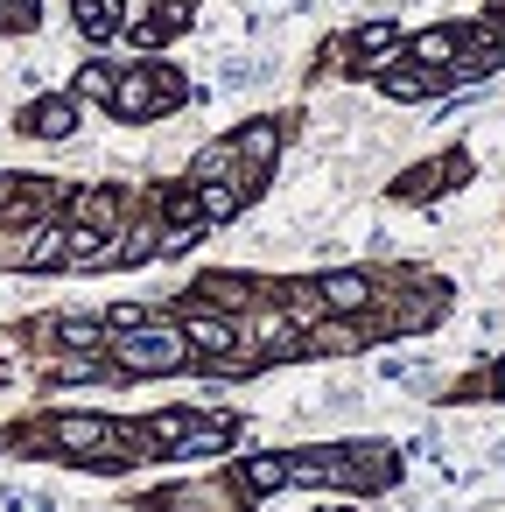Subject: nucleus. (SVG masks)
Segmentation results:
<instances>
[{"label":"nucleus","instance_id":"f257e3e1","mask_svg":"<svg viewBox=\"0 0 505 512\" xmlns=\"http://www.w3.org/2000/svg\"><path fill=\"white\" fill-rule=\"evenodd\" d=\"M176 99H183V78L169 64H141V71H127L113 85V120H148V113H162Z\"/></svg>","mask_w":505,"mask_h":512},{"label":"nucleus","instance_id":"f03ea898","mask_svg":"<svg viewBox=\"0 0 505 512\" xmlns=\"http://www.w3.org/2000/svg\"><path fill=\"white\" fill-rule=\"evenodd\" d=\"M113 358H120V372H183L190 337H183V323L176 330H127V337H113Z\"/></svg>","mask_w":505,"mask_h":512},{"label":"nucleus","instance_id":"7ed1b4c3","mask_svg":"<svg viewBox=\"0 0 505 512\" xmlns=\"http://www.w3.org/2000/svg\"><path fill=\"white\" fill-rule=\"evenodd\" d=\"M463 169H470L463 155H442V162H421V169H414L407 183H393V197H407V204H414V197H435V190H449V183H463Z\"/></svg>","mask_w":505,"mask_h":512},{"label":"nucleus","instance_id":"20e7f679","mask_svg":"<svg viewBox=\"0 0 505 512\" xmlns=\"http://www.w3.org/2000/svg\"><path fill=\"white\" fill-rule=\"evenodd\" d=\"M78 127V106L71 99H36L29 113H22V134H36V141H64Z\"/></svg>","mask_w":505,"mask_h":512},{"label":"nucleus","instance_id":"39448f33","mask_svg":"<svg viewBox=\"0 0 505 512\" xmlns=\"http://www.w3.org/2000/svg\"><path fill=\"white\" fill-rule=\"evenodd\" d=\"M316 295H323V309L358 316V309L372 302V281H365V274H323V281H316Z\"/></svg>","mask_w":505,"mask_h":512},{"label":"nucleus","instance_id":"423d86ee","mask_svg":"<svg viewBox=\"0 0 505 512\" xmlns=\"http://www.w3.org/2000/svg\"><path fill=\"white\" fill-rule=\"evenodd\" d=\"M183 337H197V351H204V358H232V351H239V337H232V323H218L211 309H190V323H183Z\"/></svg>","mask_w":505,"mask_h":512},{"label":"nucleus","instance_id":"0eeeda50","mask_svg":"<svg viewBox=\"0 0 505 512\" xmlns=\"http://www.w3.org/2000/svg\"><path fill=\"white\" fill-rule=\"evenodd\" d=\"M232 155H239V162H253V169H267V162L281 155V120H253V127L232 141Z\"/></svg>","mask_w":505,"mask_h":512},{"label":"nucleus","instance_id":"6e6552de","mask_svg":"<svg viewBox=\"0 0 505 512\" xmlns=\"http://www.w3.org/2000/svg\"><path fill=\"white\" fill-rule=\"evenodd\" d=\"M64 253H71V225H36V239L22 246V267H64Z\"/></svg>","mask_w":505,"mask_h":512},{"label":"nucleus","instance_id":"1a4fd4ad","mask_svg":"<svg viewBox=\"0 0 505 512\" xmlns=\"http://www.w3.org/2000/svg\"><path fill=\"white\" fill-rule=\"evenodd\" d=\"M456 50H463V36H456V29H421V36L407 43V57H414V64H435V71H449V64H456Z\"/></svg>","mask_w":505,"mask_h":512},{"label":"nucleus","instance_id":"9d476101","mask_svg":"<svg viewBox=\"0 0 505 512\" xmlns=\"http://www.w3.org/2000/svg\"><path fill=\"white\" fill-rule=\"evenodd\" d=\"M197 288H204V302H218V309H253V274H204Z\"/></svg>","mask_w":505,"mask_h":512},{"label":"nucleus","instance_id":"9b49d317","mask_svg":"<svg viewBox=\"0 0 505 512\" xmlns=\"http://www.w3.org/2000/svg\"><path fill=\"white\" fill-rule=\"evenodd\" d=\"M57 442H64V449H106L113 428H106L99 414H71V421H57Z\"/></svg>","mask_w":505,"mask_h":512},{"label":"nucleus","instance_id":"f8f14e48","mask_svg":"<svg viewBox=\"0 0 505 512\" xmlns=\"http://www.w3.org/2000/svg\"><path fill=\"white\" fill-rule=\"evenodd\" d=\"M379 92L386 99H428V92H442V71H386Z\"/></svg>","mask_w":505,"mask_h":512},{"label":"nucleus","instance_id":"ddd939ff","mask_svg":"<svg viewBox=\"0 0 505 512\" xmlns=\"http://www.w3.org/2000/svg\"><path fill=\"white\" fill-rule=\"evenodd\" d=\"M197 190V211H204V225H225V218H239V190L232 183H190Z\"/></svg>","mask_w":505,"mask_h":512},{"label":"nucleus","instance_id":"4468645a","mask_svg":"<svg viewBox=\"0 0 505 512\" xmlns=\"http://www.w3.org/2000/svg\"><path fill=\"white\" fill-rule=\"evenodd\" d=\"M225 169H239V155H232V141H211V148L190 162V183H225Z\"/></svg>","mask_w":505,"mask_h":512},{"label":"nucleus","instance_id":"2eb2a0df","mask_svg":"<svg viewBox=\"0 0 505 512\" xmlns=\"http://www.w3.org/2000/svg\"><path fill=\"white\" fill-rule=\"evenodd\" d=\"M246 491H281L288 484V456H246Z\"/></svg>","mask_w":505,"mask_h":512},{"label":"nucleus","instance_id":"dca6fc26","mask_svg":"<svg viewBox=\"0 0 505 512\" xmlns=\"http://www.w3.org/2000/svg\"><path fill=\"white\" fill-rule=\"evenodd\" d=\"M393 43H400V29H393V22H365V29L351 36V50H358V57H386Z\"/></svg>","mask_w":505,"mask_h":512},{"label":"nucleus","instance_id":"f3484780","mask_svg":"<svg viewBox=\"0 0 505 512\" xmlns=\"http://www.w3.org/2000/svg\"><path fill=\"white\" fill-rule=\"evenodd\" d=\"M113 211H120V197H113V190H85V197H78V225H99V232H106V225H113Z\"/></svg>","mask_w":505,"mask_h":512},{"label":"nucleus","instance_id":"a211bd4d","mask_svg":"<svg viewBox=\"0 0 505 512\" xmlns=\"http://www.w3.org/2000/svg\"><path fill=\"white\" fill-rule=\"evenodd\" d=\"M113 85H120V78H113L106 64H92V71H78V92H85V99H106V106H113Z\"/></svg>","mask_w":505,"mask_h":512},{"label":"nucleus","instance_id":"6ab92c4d","mask_svg":"<svg viewBox=\"0 0 505 512\" xmlns=\"http://www.w3.org/2000/svg\"><path fill=\"white\" fill-rule=\"evenodd\" d=\"M316 351H358V330L351 323H316Z\"/></svg>","mask_w":505,"mask_h":512},{"label":"nucleus","instance_id":"aec40b11","mask_svg":"<svg viewBox=\"0 0 505 512\" xmlns=\"http://www.w3.org/2000/svg\"><path fill=\"white\" fill-rule=\"evenodd\" d=\"M57 337L78 344V351H92V344H99V323H92V316H71V323H57Z\"/></svg>","mask_w":505,"mask_h":512},{"label":"nucleus","instance_id":"412c9836","mask_svg":"<svg viewBox=\"0 0 505 512\" xmlns=\"http://www.w3.org/2000/svg\"><path fill=\"white\" fill-rule=\"evenodd\" d=\"M0 29H36V0H0Z\"/></svg>","mask_w":505,"mask_h":512},{"label":"nucleus","instance_id":"4be33fe9","mask_svg":"<svg viewBox=\"0 0 505 512\" xmlns=\"http://www.w3.org/2000/svg\"><path fill=\"white\" fill-rule=\"evenodd\" d=\"M484 29H491V36L505 43V0H491V22H484Z\"/></svg>","mask_w":505,"mask_h":512},{"label":"nucleus","instance_id":"5701e85b","mask_svg":"<svg viewBox=\"0 0 505 512\" xmlns=\"http://www.w3.org/2000/svg\"><path fill=\"white\" fill-rule=\"evenodd\" d=\"M491 393H505V358H498V365H491Z\"/></svg>","mask_w":505,"mask_h":512}]
</instances>
